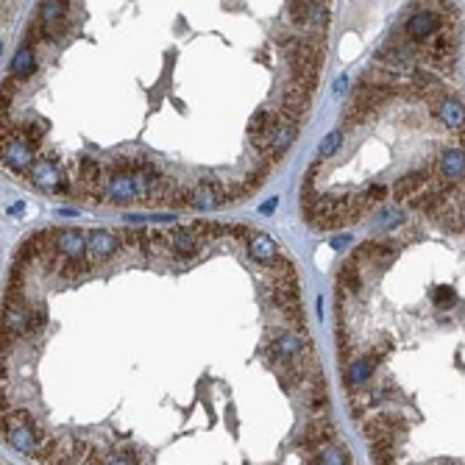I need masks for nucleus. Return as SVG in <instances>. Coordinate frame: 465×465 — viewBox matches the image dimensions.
I'll return each mask as SVG.
<instances>
[{
  "instance_id": "obj_1",
  "label": "nucleus",
  "mask_w": 465,
  "mask_h": 465,
  "mask_svg": "<svg viewBox=\"0 0 465 465\" xmlns=\"http://www.w3.org/2000/svg\"><path fill=\"white\" fill-rule=\"evenodd\" d=\"M290 17L295 25L323 31L329 25V9L323 0H290Z\"/></svg>"
},
{
  "instance_id": "obj_2",
  "label": "nucleus",
  "mask_w": 465,
  "mask_h": 465,
  "mask_svg": "<svg viewBox=\"0 0 465 465\" xmlns=\"http://www.w3.org/2000/svg\"><path fill=\"white\" fill-rule=\"evenodd\" d=\"M103 192H106V201H109V203H117V206L134 203V201L140 198L137 176H134V173H125V171H109L106 184H103Z\"/></svg>"
},
{
  "instance_id": "obj_3",
  "label": "nucleus",
  "mask_w": 465,
  "mask_h": 465,
  "mask_svg": "<svg viewBox=\"0 0 465 465\" xmlns=\"http://www.w3.org/2000/svg\"><path fill=\"white\" fill-rule=\"evenodd\" d=\"M334 438H337V429H334L331 420H329L326 415H315V420L304 429V435L295 440V446H299L307 457H312V454H318L323 446L334 443Z\"/></svg>"
},
{
  "instance_id": "obj_4",
  "label": "nucleus",
  "mask_w": 465,
  "mask_h": 465,
  "mask_svg": "<svg viewBox=\"0 0 465 465\" xmlns=\"http://www.w3.org/2000/svg\"><path fill=\"white\" fill-rule=\"evenodd\" d=\"M424 53H427V59H432V64L440 73H449L454 67V36H451V31L440 28L438 34H432L424 42Z\"/></svg>"
},
{
  "instance_id": "obj_5",
  "label": "nucleus",
  "mask_w": 465,
  "mask_h": 465,
  "mask_svg": "<svg viewBox=\"0 0 465 465\" xmlns=\"http://www.w3.org/2000/svg\"><path fill=\"white\" fill-rule=\"evenodd\" d=\"M440 28H443V14L435 9H420L404 23V34L410 42H427Z\"/></svg>"
},
{
  "instance_id": "obj_6",
  "label": "nucleus",
  "mask_w": 465,
  "mask_h": 465,
  "mask_svg": "<svg viewBox=\"0 0 465 465\" xmlns=\"http://www.w3.org/2000/svg\"><path fill=\"white\" fill-rule=\"evenodd\" d=\"M415 45L418 42H390V45H385V48H379L376 51V62L379 64H385V67H390V70H410V67H415Z\"/></svg>"
},
{
  "instance_id": "obj_7",
  "label": "nucleus",
  "mask_w": 465,
  "mask_h": 465,
  "mask_svg": "<svg viewBox=\"0 0 465 465\" xmlns=\"http://www.w3.org/2000/svg\"><path fill=\"white\" fill-rule=\"evenodd\" d=\"M67 23V0H42L39 6V25L45 36H59Z\"/></svg>"
},
{
  "instance_id": "obj_8",
  "label": "nucleus",
  "mask_w": 465,
  "mask_h": 465,
  "mask_svg": "<svg viewBox=\"0 0 465 465\" xmlns=\"http://www.w3.org/2000/svg\"><path fill=\"white\" fill-rule=\"evenodd\" d=\"M432 114H435L443 125L454 129V131H462V129H465V106H462L457 98H446V95L435 98V101H432Z\"/></svg>"
},
{
  "instance_id": "obj_9",
  "label": "nucleus",
  "mask_w": 465,
  "mask_h": 465,
  "mask_svg": "<svg viewBox=\"0 0 465 465\" xmlns=\"http://www.w3.org/2000/svg\"><path fill=\"white\" fill-rule=\"evenodd\" d=\"M120 248H123L120 237L106 231V229H92L87 234V253H90L92 260H112Z\"/></svg>"
},
{
  "instance_id": "obj_10",
  "label": "nucleus",
  "mask_w": 465,
  "mask_h": 465,
  "mask_svg": "<svg viewBox=\"0 0 465 465\" xmlns=\"http://www.w3.org/2000/svg\"><path fill=\"white\" fill-rule=\"evenodd\" d=\"M279 120H281L279 109L273 112V109L262 106V109L253 112V117H251V140H253V145L262 148V145H265V140L273 134V129L279 125Z\"/></svg>"
},
{
  "instance_id": "obj_11",
  "label": "nucleus",
  "mask_w": 465,
  "mask_h": 465,
  "mask_svg": "<svg viewBox=\"0 0 465 465\" xmlns=\"http://www.w3.org/2000/svg\"><path fill=\"white\" fill-rule=\"evenodd\" d=\"M307 109H310V92L295 87V84H287V90L281 92V101H279V112L290 120H301Z\"/></svg>"
},
{
  "instance_id": "obj_12",
  "label": "nucleus",
  "mask_w": 465,
  "mask_h": 465,
  "mask_svg": "<svg viewBox=\"0 0 465 465\" xmlns=\"http://www.w3.org/2000/svg\"><path fill=\"white\" fill-rule=\"evenodd\" d=\"M248 253H251V260L260 262V265H273V262L279 260V248H276L273 237L265 234V231H253V234H251V240H248Z\"/></svg>"
},
{
  "instance_id": "obj_13",
  "label": "nucleus",
  "mask_w": 465,
  "mask_h": 465,
  "mask_svg": "<svg viewBox=\"0 0 465 465\" xmlns=\"http://www.w3.org/2000/svg\"><path fill=\"white\" fill-rule=\"evenodd\" d=\"M429 181H432V171H427V167H424V171H415V173H410V176H401V179L393 184L390 192H393L396 201H410L415 192H420Z\"/></svg>"
},
{
  "instance_id": "obj_14",
  "label": "nucleus",
  "mask_w": 465,
  "mask_h": 465,
  "mask_svg": "<svg viewBox=\"0 0 465 465\" xmlns=\"http://www.w3.org/2000/svg\"><path fill=\"white\" fill-rule=\"evenodd\" d=\"M201 242H203V240H201L190 226H176V229L171 231V248H173L176 257H181V260L195 257L198 248H201Z\"/></svg>"
},
{
  "instance_id": "obj_15",
  "label": "nucleus",
  "mask_w": 465,
  "mask_h": 465,
  "mask_svg": "<svg viewBox=\"0 0 465 465\" xmlns=\"http://www.w3.org/2000/svg\"><path fill=\"white\" fill-rule=\"evenodd\" d=\"M438 171L443 179H460L462 171H465V148L462 145H454V148H446L438 159Z\"/></svg>"
},
{
  "instance_id": "obj_16",
  "label": "nucleus",
  "mask_w": 465,
  "mask_h": 465,
  "mask_svg": "<svg viewBox=\"0 0 465 465\" xmlns=\"http://www.w3.org/2000/svg\"><path fill=\"white\" fill-rule=\"evenodd\" d=\"M59 253H64V257H84L87 253V234L78 229L59 231Z\"/></svg>"
},
{
  "instance_id": "obj_17",
  "label": "nucleus",
  "mask_w": 465,
  "mask_h": 465,
  "mask_svg": "<svg viewBox=\"0 0 465 465\" xmlns=\"http://www.w3.org/2000/svg\"><path fill=\"white\" fill-rule=\"evenodd\" d=\"M34 70H36V51H34V45L25 42V45L17 51V56L12 59V75L20 78V81H28L34 75Z\"/></svg>"
},
{
  "instance_id": "obj_18",
  "label": "nucleus",
  "mask_w": 465,
  "mask_h": 465,
  "mask_svg": "<svg viewBox=\"0 0 465 465\" xmlns=\"http://www.w3.org/2000/svg\"><path fill=\"white\" fill-rule=\"evenodd\" d=\"M337 290H343L349 295L362 290V273H360V262L357 260H351V262H346L340 268V273H337Z\"/></svg>"
},
{
  "instance_id": "obj_19",
  "label": "nucleus",
  "mask_w": 465,
  "mask_h": 465,
  "mask_svg": "<svg viewBox=\"0 0 465 465\" xmlns=\"http://www.w3.org/2000/svg\"><path fill=\"white\" fill-rule=\"evenodd\" d=\"M373 368H376V362H373L370 357L354 360V362L349 365V373H346V382H349V388H362V385L368 382V379H370Z\"/></svg>"
},
{
  "instance_id": "obj_20",
  "label": "nucleus",
  "mask_w": 465,
  "mask_h": 465,
  "mask_svg": "<svg viewBox=\"0 0 465 465\" xmlns=\"http://www.w3.org/2000/svg\"><path fill=\"white\" fill-rule=\"evenodd\" d=\"M307 462H321V465H334V462H349V451L346 449H340V446H334V443H329V446H323L318 454H312Z\"/></svg>"
},
{
  "instance_id": "obj_21",
  "label": "nucleus",
  "mask_w": 465,
  "mask_h": 465,
  "mask_svg": "<svg viewBox=\"0 0 465 465\" xmlns=\"http://www.w3.org/2000/svg\"><path fill=\"white\" fill-rule=\"evenodd\" d=\"M90 271V262L87 260H84V257H64L62 260V265H59V273H62V279H78V276H84V273H87Z\"/></svg>"
},
{
  "instance_id": "obj_22",
  "label": "nucleus",
  "mask_w": 465,
  "mask_h": 465,
  "mask_svg": "<svg viewBox=\"0 0 465 465\" xmlns=\"http://www.w3.org/2000/svg\"><path fill=\"white\" fill-rule=\"evenodd\" d=\"M117 237H120V245H123V248H140V251L145 253L148 231H142V229H120Z\"/></svg>"
},
{
  "instance_id": "obj_23",
  "label": "nucleus",
  "mask_w": 465,
  "mask_h": 465,
  "mask_svg": "<svg viewBox=\"0 0 465 465\" xmlns=\"http://www.w3.org/2000/svg\"><path fill=\"white\" fill-rule=\"evenodd\" d=\"M340 145H343V131H340V129L329 131V134L323 137V142L318 145V159H321V162H323V159H331Z\"/></svg>"
},
{
  "instance_id": "obj_24",
  "label": "nucleus",
  "mask_w": 465,
  "mask_h": 465,
  "mask_svg": "<svg viewBox=\"0 0 465 465\" xmlns=\"http://www.w3.org/2000/svg\"><path fill=\"white\" fill-rule=\"evenodd\" d=\"M351 351H354V343H351V331H349V326H346V323H337V354H340L343 362H349Z\"/></svg>"
},
{
  "instance_id": "obj_25",
  "label": "nucleus",
  "mask_w": 465,
  "mask_h": 465,
  "mask_svg": "<svg viewBox=\"0 0 465 465\" xmlns=\"http://www.w3.org/2000/svg\"><path fill=\"white\" fill-rule=\"evenodd\" d=\"M109 462H117V465H131V462H142V454L134 449V446H123V449H114L109 454Z\"/></svg>"
},
{
  "instance_id": "obj_26",
  "label": "nucleus",
  "mask_w": 465,
  "mask_h": 465,
  "mask_svg": "<svg viewBox=\"0 0 465 465\" xmlns=\"http://www.w3.org/2000/svg\"><path fill=\"white\" fill-rule=\"evenodd\" d=\"M45 326H48V315H45V310H42V307H34V310L28 312V334H39Z\"/></svg>"
},
{
  "instance_id": "obj_27",
  "label": "nucleus",
  "mask_w": 465,
  "mask_h": 465,
  "mask_svg": "<svg viewBox=\"0 0 465 465\" xmlns=\"http://www.w3.org/2000/svg\"><path fill=\"white\" fill-rule=\"evenodd\" d=\"M454 290L449 287V284H440V287H435V307L438 310H449V307H454Z\"/></svg>"
},
{
  "instance_id": "obj_28",
  "label": "nucleus",
  "mask_w": 465,
  "mask_h": 465,
  "mask_svg": "<svg viewBox=\"0 0 465 465\" xmlns=\"http://www.w3.org/2000/svg\"><path fill=\"white\" fill-rule=\"evenodd\" d=\"M388 192H390V190H388L385 184H370V187H365V198H368L373 206H376L379 201H385V198H388Z\"/></svg>"
},
{
  "instance_id": "obj_29",
  "label": "nucleus",
  "mask_w": 465,
  "mask_h": 465,
  "mask_svg": "<svg viewBox=\"0 0 465 465\" xmlns=\"http://www.w3.org/2000/svg\"><path fill=\"white\" fill-rule=\"evenodd\" d=\"M388 354H390V340L385 337L382 343H376V346L370 349V354H368V357H370V360H373V362L379 365V362H385V357H388Z\"/></svg>"
},
{
  "instance_id": "obj_30",
  "label": "nucleus",
  "mask_w": 465,
  "mask_h": 465,
  "mask_svg": "<svg viewBox=\"0 0 465 465\" xmlns=\"http://www.w3.org/2000/svg\"><path fill=\"white\" fill-rule=\"evenodd\" d=\"M271 268H273V276H292V273H295V265H292L287 257H279Z\"/></svg>"
},
{
  "instance_id": "obj_31",
  "label": "nucleus",
  "mask_w": 465,
  "mask_h": 465,
  "mask_svg": "<svg viewBox=\"0 0 465 465\" xmlns=\"http://www.w3.org/2000/svg\"><path fill=\"white\" fill-rule=\"evenodd\" d=\"M229 234L234 237V240H251V229L248 226H242V223H234V226H229Z\"/></svg>"
},
{
  "instance_id": "obj_32",
  "label": "nucleus",
  "mask_w": 465,
  "mask_h": 465,
  "mask_svg": "<svg viewBox=\"0 0 465 465\" xmlns=\"http://www.w3.org/2000/svg\"><path fill=\"white\" fill-rule=\"evenodd\" d=\"M84 462H109V454L103 451V449H90L87 451V460Z\"/></svg>"
},
{
  "instance_id": "obj_33",
  "label": "nucleus",
  "mask_w": 465,
  "mask_h": 465,
  "mask_svg": "<svg viewBox=\"0 0 465 465\" xmlns=\"http://www.w3.org/2000/svg\"><path fill=\"white\" fill-rule=\"evenodd\" d=\"M346 81H349L346 75H340V78H337V81H334V95H343V92L349 90V84H346Z\"/></svg>"
},
{
  "instance_id": "obj_34",
  "label": "nucleus",
  "mask_w": 465,
  "mask_h": 465,
  "mask_svg": "<svg viewBox=\"0 0 465 465\" xmlns=\"http://www.w3.org/2000/svg\"><path fill=\"white\" fill-rule=\"evenodd\" d=\"M276 203H279V198H271V201H265V203L260 206V215H271L273 209H276Z\"/></svg>"
},
{
  "instance_id": "obj_35",
  "label": "nucleus",
  "mask_w": 465,
  "mask_h": 465,
  "mask_svg": "<svg viewBox=\"0 0 465 465\" xmlns=\"http://www.w3.org/2000/svg\"><path fill=\"white\" fill-rule=\"evenodd\" d=\"M349 237H340V240H331V248H346Z\"/></svg>"
}]
</instances>
